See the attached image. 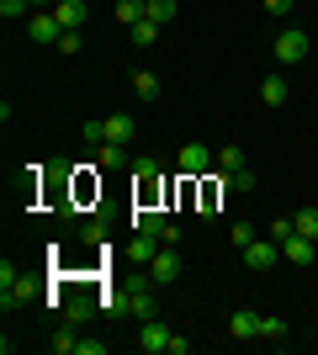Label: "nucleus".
<instances>
[{
    "label": "nucleus",
    "instance_id": "26",
    "mask_svg": "<svg viewBox=\"0 0 318 355\" xmlns=\"http://www.w3.org/2000/svg\"><path fill=\"white\" fill-rule=\"evenodd\" d=\"M255 223H233V250H244V244H255Z\"/></svg>",
    "mask_w": 318,
    "mask_h": 355
},
{
    "label": "nucleus",
    "instance_id": "14",
    "mask_svg": "<svg viewBox=\"0 0 318 355\" xmlns=\"http://www.w3.org/2000/svg\"><path fill=\"white\" fill-rule=\"evenodd\" d=\"M96 159H101L106 170H127V164H133V159H127V144H112V138L96 148Z\"/></svg>",
    "mask_w": 318,
    "mask_h": 355
},
{
    "label": "nucleus",
    "instance_id": "25",
    "mask_svg": "<svg viewBox=\"0 0 318 355\" xmlns=\"http://www.w3.org/2000/svg\"><path fill=\"white\" fill-rule=\"evenodd\" d=\"M80 138H85L91 148H101V144H106V122H85V128H80Z\"/></svg>",
    "mask_w": 318,
    "mask_h": 355
},
{
    "label": "nucleus",
    "instance_id": "18",
    "mask_svg": "<svg viewBox=\"0 0 318 355\" xmlns=\"http://www.w3.org/2000/svg\"><path fill=\"white\" fill-rule=\"evenodd\" d=\"M133 43H138V48H154V43H159V21H149V16H143V21H133Z\"/></svg>",
    "mask_w": 318,
    "mask_h": 355
},
{
    "label": "nucleus",
    "instance_id": "1",
    "mask_svg": "<svg viewBox=\"0 0 318 355\" xmlns=\"http://www.w3.org/2000/svg\"><path fill=\"white\" fill-rule=\"evenodd\" d=\"M207 170H218V148H207V144H181V180H202Z\"/></svg>",
    "mask_w": 318,
    "mask_h": 355
},
{
    "label": "nucleus",
    "instance_id": "15",
    "mask_svg": "<svg viewBox=\"0 0 318 355\" xmlns=\"http://www.w3.org/2000/svg\"><path fill=\"white\" fill-rule=\"evenodd\" d=\"M133 90H138V101H154V96H159V74L154 69H133Z\"/></svg>",
    "mask_w": 318,
    "mask_h": 355
},
{
    "label": "nucleus",
    "instance_id": "8",
    "mask_svg": "<svg viewBox=\"0 0 318 355\" xmlns=\"http://www.w3.org/2000/svg\"><path fill=\"white\" fill-rule=\"evenodd\" d=\"M228 340H260V313L255 308H239L228 318Z\"/></svg>",
    "mask_w": 318,
    "mask_h": 355
},
{
    "label": "nucleus",
    "instance_id": "5",
    "mask_svg": "<svg viewBox=\"0 0 318 355\" xmlns=\"http://www.w3.org/2000/svg\"><path fill=\"white\" fill-rule=\"evenodd\" d=\"M27 37H32V43H59V37H64L59 11H32L27 16Z\"/></svg>",
    "mask_w": 318,
    "mask_h": 355
},
{
    "label": "nucleus",
    "instance_id": "7",
    "mask_svg": "<svg viewBox=\"0 0 318 355\" xmlns=\"http://www.w3.org/2000/svg\"><path fill=\"white\" fill-rule=\"evenodd\" d=\"M133 234H154L159 244H165V234H170V218L159 207H138L133 212Z\"/></svg>",
    "mask_w": 318,
    "mask_h": 355
},
{
    "label": "nucleus",
    "instance_id": "9",
    "mask_svg": "<svg viewBox=\"0 0 318 355\" xmlns=\"http://www.w3.org/2000/svg\"><path fill=\"white\" fill-rule=\"evenodd\" d=\"M53 11H59L64 32H80V27H85V16H91V0H59Z\"/></svg>",
    "mask_w": 318,
    "mask_h": 355
},
{
    "label": "nucleus",
    "instance_id": "10",
    "mask_svg": "<svg viewBox=\"0 0 318 355\" xmlns=\"http://www.w3.org/2000/svg\"><path fill=\"white\" fill-rule=\"evenodd\" d=\"M287 96H292V85H287V74H265V85H260V101L271 106H287Z\"/></svg>",
    "mask_w": 318,
    "mask_h": 355
},
{
    "label": "nucleus",
    "instance_id": "19",
    "mask_svg": "<svg viewBox=\"0 0 318 355\" xmlns=\"http://www.w3.org/2000/svg\"><path fill=\"white\" fill-rule=\"evenodd\" d=\"M218 170H223V175H228V170H244V148L223 144V148H218Z\"/></svg>",
    "mask_w": 318,
    "mask_h": 355
},
{
    "label": "nucleus",
    "instance_id": "12",
    "mask_svg": "<svg viewBox=\"0 0 318 355\" xmlns=\"http://www.w3.org/2000/svg\"><path fill=\"white\" fill-rule=\"evenodd\" d=\"M281 260H292V266H313V239L292 234L287 244H281Z\"/></svg>",
    "mask_w": 318,
    "mask_h": 355
},
{
    "label": "nucleus",
    "instance_id": "30",
    "mask_svg": "<svg viewBox=\"0 0 318 355\" xmlns=\"http://www.w3.org/2000/svg\"><path fill=\"white\" fill-rule=\"evenodd\" d=\"M80 239H85V244H101L106 228H101V223H85V228H80Z\"/></svg>",
    "mask_w": 318,
    "mask_h": 355
},
{
    "label": "nucleus",
    "instance_id": "27",
    "mask_svg": "<svg viewBox=\"0 0 318 355\" xmlns=\"http://www.w3.org/2000/svg\"><path fill=\"white\" fill-rule=\"evenodd\" d=\"M53 48H59V53H69V59H75L80 48H85V37H80V32H64V37H59V43H53Z\"/></svg>",
    "mask_w": 318,
    "mask_h": 355
},
{
    "label": "nucleus",
    "instance_id": "32",
    "mask_svg": "<svg viewBox=\"0 0 318 355\" xmlns=\"http://www.w3.org/2000/svg\"><path fill=\"white\" fill-rule=\"evenodd\" d=\"M165 355H191V340H186V334H170V350Z\"/></svg>",
    "mask_w": 318,
    "mask_h": 355
},
{
    "label": "nucleus",
    "instance_id": "28",
    "mask_svg": "<svg viewBox=\"0 0 318 355\" xmlns=\"http://www.w3.org/2000/svg\"><path fill=\"white\" fill-rule=\"evenodd\" d=\"M75 329H59V334H53V350H59V355H75Z\"/></svg>",
    "mask_w": 318,
    "mask_h": 355
},
{
    "label": "nucleus",
    "instance_id": "13",
    "mask_svg": "<svg viewBox=\"0 0 318 355\" xmlns=\"http://www.w3.org/2000/svg\"><path fill=\"white\" fill-rule=\"evenodd\" d=\"M133 133H138V122L127 117V112H112V117H106V138H112V144H133Z\"/></svg>",
    "mask_w": 318,
    "mask_h": 355
},
{
    "label": "nucleus",
    "instance_id": "20",
    "mask_svg": "<svg viewBox=\"0 0 318 355\" xmlns=\"http://www.w3.org/2000/svg\"><path fill=\"white\" fill-rule=\"evenodd\" d=\"M260 340H287V318H276V313H260Z\"/></svg>",
    "mask_w": 318,
    "mask_h": 355
},
{
    "label": "nucleus",
    "instance_id": "21",
    "mask_svg": "<svg viewBox=\"0 0 318 355\" xmlns=\"http://www.w3.org/2000/svg\"><path fill=\"white\" fill-rule=\"evenodd\" d=\"M0 16H6V21H27V16H32V0H0Z\"/></svg>",
    "mask_w": 318,
    "mask_h": 355
},
{
    "label": "nucleus",
    "instance_id": "31",
    "mask_svg": "<svg viewBox=\"0 0 318 355\" xmlns=\"http://www.w3.org/2000/svg\"><path fill=\"white\" fill-rule=\"evenodd\" d=\"M292 6L297 0H265V16H292Z\"/></svg>",
    "mask_w": 318,
    "mask_h": 355
},
{
    "label": "nucleus",
    "instance_id": "2",
    "mask_svg": "<svg viewBox=\"0 0 318 355\" xmlns=\"http://www.w3.org/2000/svg\"><path fill=\"white\" fill-rule=\"evenodd\" d=\"M276 64H303L308 59V32L303 27H281L276 32V43H271Z\"/></svg>",
    "mask_w": 318,
    "mask_h": 355
},
{
    "label": "nucleus",
    "instance_id": "17",
    "mask_svg": "<svg viewBox=\"0 0 318 355\" xmlns=\"http://www.w3.org/2000/svg\"><path fill=\"white\" fill-rule=\"evenodd\" d=\"M181 16V0H149V21H159V27H170Z\"/></svg>",
    "mask_w": 318,
    "mask_h": 355
},
{
    "label": "nucleus",
    "instance_id": "11",
    "mask_svg": "<svg viewBox=\"0 0 318 355\" xmlns=\"http://www.w3.org/2000/svg\"><path fill=\"white\" fill-rule=\"evenodd\" d=\"M27 302H32V282H27V276H16L11 286H0V308H6V313H11V308H27Z\"/></svg>",
    "mask_w": 318,
    "mask_h": 355
},
{
    "label": "nucleus",
    "instance_id": "22",
    "mask_svg": "<svg viewBox=\"0 0 318 355\" xmlns=\"http://www.w3.org/2000/svg\"><path fill=\"white\" fill-rule=\"evenodd\" d=\"M297 234L318 244V207H303V212H297Z\"/></svg>",
    "mask_w": 318,
    "mask_h": 355
},
{
    "label": "nucleus",
    "instance_id": "24",
    "mask_svg": "<svg viewBox=\"0 0 318 355\" xmlns=\"http://www.w3.org/2000/svg\"><path fill=\"white\" fill-rule=\"evenodd\" d=\"M292 234H297V218H276L271 223V239H276V244H287Z\"/></svg>",
    "mask_w": 318,
    "mask_h": 355
},
{
    "label": "nucleus",
    "instance_id": "29",
    "mask_svg": "<svg viewBox=\"0 0 318 355\" xmlns=\"http://www.w3.org/2000/svg\"><path fill=\"white\" fill-rule=\"evenodd\" d=\"M75 355H106V340H80Z\"/></svg>",
    "mask_w": 318,
    "mask_h": 355
},
{
    "label": "nucleus",
    "instance_id": "3",
    "mask_svg": "<svg viewBox=\"0 0 318 355\" xmlns=\"http://www.w3.org/2000/svg\"><path fill=\"white\" fill-rule=\"evenodd\" d=\"M149 282L154 286H175L181 282V254H175V244H159V254L149 260Z\"/></svg>",
    "mask_w": 318,
    "mask_h": 355
},
{
    "label": "nucleus",
    "instance_id": "16",
    "mask_svg": "<svg viewBox=\"0 0 318 355\" xmlns=\"http://www.w3.org/2000/svg\"><path fill=\"white\" fill-rule=\"evenodd\" d=\"M149 16V0H117V21L122 27H133V21H143Z\"/></svg>",
    "mask_w": 318,
    "mask_h": 355
},
{
    "label": "nucleus",
    "instance_id": "6",
    "mask_svg": "<svg viewBox=\"0 0 318 355\" xmlns=\"http://www.w3.org/2000/svg\"><path fill=\"white\" fill-rule=\"evenodd\" d=\"M244 266L249 270H271L276 260H281V244H276V239H255V244H244Z\"/></svg>",
    "mask_w": 318,
    "mask_h": 355
},
{
    "label": "nucleus",
    "instance_id": "33",
    "mask_svg": "<svg viewBox=\"0 0 318 355\" xmlns=\"http://www.w3.org/2000/svg\"><path fill=\"white\" fill-rule=\"evenodd\" d=\"M53 6H59V0H32V11H53Z\"/></svg>",
    "mask_w": 318,
    "mask_h": 355
},
{
    "label": "nucleus",
    "instance_id": "4",
    "mask_svg": "<svg viewBox=\"0 0 318 355\" xmlns=\"http://www.w3.org/2000/svg\"><path fill=\"white\" fill-rule=\"evenodd\" d=\"M170 334H175V329H170L165 318H143V324H138V350H143V355H165Z\"/></svg>",
    "mask_w": 318,
    "mask_h": 355
},
{
    "label": "nucleus",
    "instance_id": "23",
    "mask_svg": "<svg viewBox=\"0 0 318 355\" xmlns=\"http://www.w3.org/2000/svg\"><path fill=\"white\" fill-rule=\"evenodd\" d=\"M91 313H96V297H91V292H80L75 302H69V324H80V318H91Z\"/></svg>",
    "mask_w": 318,
    "mask_h": 355
}]
</instances>
